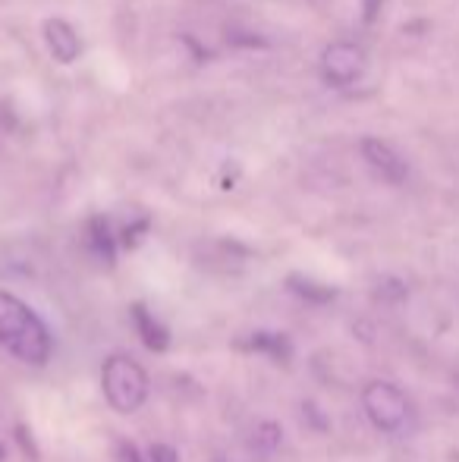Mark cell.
<instances>
[{
  "label": "cell",
  "mask_w": 459,
  "mask_h": 462,
  "mask_svg": "<svg viewBox=\"0 0 459 462\" xmlns=\"http://www.w3.org/2000/svg\"><path fill=\"white\" fill-rule=\"evenodd\" d=\"M0 346L25 365H44L54 349L41 318L23 299L4 290H0Z\"/></svg>",
  "instance_id": "cell-1"
},
{
  "label": "cell",
  "mask_w": 459,
  "mask_h": 462,
  "mask_svg": "<svg viewBox=\"0 0 459 462\" xmlns=\"http://www.w3.org/2000/svg\"><path fill=\"white\" fill-rule=\"evenodd\" d=\"M101 387L120 415H133L145 406L148 400V374L139 362L126 359V356H111L101 368Z\"/></svg>",
  "instance_id": "cell-2"
},
{
  "label": "cell",
  "mask_w": 459,
  "mask_h": 462,
  "mask_svg": "<svg viewBox=\"0 0 459 462\" xmlns=\"http://www.w3.org/2000/svg\"><path fill=\"white\" fill-rule=\"evenodd\" d=\"M362 406H365V415L378 431L384 434H399L406 425H409V400L406 393L390 381H372L362 393Z\"/></svg>",
  "instance_id": "cell-3"
},
{
  "label": "cell",
  "mask_w": 459,
  "mask_h": 462,
  "mask_svg": "<svg viewBox=\"0 0 459 462\" xmlns=\"http://www.w3.org/2000/svg\"><path fill=\"white\" fill-rule=\"evenodd\" d=\"M365 73V51L353 42H334L321 54V76L327 86L334 88H349L353 82L362 79Z\"/></svg>",
  "instance_id": "cell-4"
},
{
  "label": "cell",
  "mask_w": 459,
  "mask_h": 462,
  "mask_svg": "<svg viewBox=\"0 0 459 462\" xmlns=\"http://www.w3.org/2000/svg\"><path fill=\"white\" fill-rule=\"evenodd\" d=\"M359 152H362V161H365V164L372 167L384 183H390V186L406 183V177H409V164H406V158L390 145V142L365 135V139L359 142Z\"/></svg>",
  "instance_id": "cell-5"
},
{
  "label": "cell",
  "mask_w": 459,
  "mask_h": 462,
  "mask_svg": "<svg viewBox=\"0 0 459 462\" xmlns=\"http://www.w3.org/2000/svg\"><path fill=\"white\" fill-rule=\"evenodd\" d=\"M41 35H44V44H48V54L54 57L57 63L69 67V63L79 60L82 38H79V32H76L63 16H50L48 23H44Z\"/></svg>",
  "instance_id": "cell-6"
},
{
  "label": "cell",
  "mask_w": 459,
  "mask_h": 462,
  "mask_svg": "<svg viewBox=\"0 0 459 462\" xmlns=\"http://www.w3.org/2000/svg\"><path fill=\"white\" fill-rule=\"evenodd\" d=\"M133 324H135V330H139L142 343H145L148 349H154V353H164V349L170 346V334H167V328L142 302L133 305Z\"/></svg>",
  "instance_id": "cell-7"
},
{
  "label": "cell",
  "mask_w": 459,
  "mask_h": 462,
  "mask_svg": "<svg viewBox=\"0 0 459 462\" xmlns=\"http://www.w3.org/2000/svg\"><path fill=\"white\" fill-rule=\"evenodd\" d=\"M86 243H88V252H92V255L98 258L101 264H114L116 243H114V233H111V226H107L105 217H92V220H88Z\"/></svg>",
  "instance_id": "cell-8"
},
{
  "label": "cell",
  "mask_w": 459,
  "mask_h": 462,
  "mask_svg": "<svg viewBox=\"0 0 459 462\" xmlns=\"http://www.w3.org/2000/svg\"><path fill=\"white\" fill-rule=\"evenodd\" d=\"M245 349H255V353H264L271 356L274 362H289V356H293V346H289V340L283 334H277V330H255V334L249 337V340L243 343Z\"/></svg>",
  "instance_id": "cell-9"
},
{
  "label": "cell",
  "mask_w": 459,
  "mask_h": 462,
  "mask_svg": "<svg viewBox=\"0 0 459 462\" xmlns=\"http://www.w3.org/2000/svg\"><path fill=\"white\" fill-rule=\"evenodd\" d=\"M289 290H293L296 296L306 299V302H315V305H325V302H331V299H334L331 286H321V283H315V280H306L299 274L289 277Z\"/></svg>",
  "instance_id": "cell-10"
},
{
  "label": "cell",
  "mask_w": 459,
  "mask_h": 462,
  "mask_svg": "<svg viewBox=\"0 0 459 462\" xmlns=\"http://www.w3.org/2000/svg\"><path fill=\"white\" fill-rule=\"evenodd\" d=\"M255 444H262L264 450H274L277 444H280V428L274 425V421H264V425L255 428Z\"/></svg>",
  "instance_id": "cell-11"
},
{
  "label": "cell",
  "mask_w": 459,
  "mask_h": 462,
  "mask_svg": "<svg viewBox=\"0 0 459 462\" xmlns=\"http://www.w3.org/2000/svg\"><path fill=\"white\" fill-rule=\"evenodd\" d=\"M148 462H179V457H177V450H173V447L154 444L151 453H148Z\"/></svg>",
  "instance_id": "cell-12"
},
{
  "label": "cell",
  "mask_w": 459,
  "mask_h": 462,
  "mask_svg": "<svg viewBox=\"0 0 459 462\" xmlns=\"http://www.w3.org/2000/svg\"><path fill=\"white\" fill-rule=\"evenodd\" d=\"M0 459H4V444H0Z\"/></svg>",
  "instance_id": "cell-13"
}]
</instances>
